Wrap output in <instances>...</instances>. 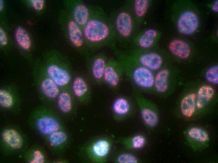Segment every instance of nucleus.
Returning a JSON list of instances; mask_svg holds the SVG:
<instances>
[{
	"label": "nucleus",
	"mask_w": 218,
	"mask_h": 163,
	"mask_svg": "<svg viewBox=\"0 0 218 163\" xmlns=\"http://www.w3.org/2000/svg\"><path fill=\"white\" fill-rule=\"evenodd\" d=\"M116 162L118 163H141V159L135 154L130 152V150L125 149L117 157Z\"/></svg>",
	"instance_id": "29"
},
{
	"label": "nucleus",
	"mask_w": 218,
	"mask_h": 163,
	"mask_svg": "<svg viewBox=\"0 0 218 163\" xmlns=\"http://www.w3.org/2000/svg\"><path fill=\"white\" fill-rule=\"evenodd\" d=\"M175 13L176 26L181 34L189 35L194 33L199 25V18L195 9L189 4H182Z\"/></svg>",
	"instance_id": "12"
},
{
	"label": "nucleus",
	"mask_w": 218,
	"mask_h": 163,
	"mask_svg": "<svg viewBox=\"0 0 218 163\" xmlns=\"http://www.w3.org/2000/svg\"><path fill=\"white\" fill-rule=\"evenodd\" d=\"M168 49L173 56L180 60L189 59L192 55V49L189 45L183 40L175 39L169 44Z\"/></svg>",
	"instance_id": "20"
},
{
	"label": "nucleus",
	"mask_w": 218,
	"mask_h": 163,
	"mask_svg": "<svg viewBox=\"0 0 218 163\" xmlns=\"http://www.w3.org/2000/svg\"><path fill=\"white\" fill-rule=\"evenodd\" d=\"M42 61L48 75L61 90L67 89L70 87L71 67L64 56L57 51L51 50L44 54Z\"/></svg>",
	"instance_id": "4"
},
{
	"label": "nucleus",
	"mask_w": 218,
	"mask_h": 163,
	"mask_svg": "<svg viewBox=\"0 0 218 163\" xmlns=\"http://www.w3.org/2000/svg\"><path fill=\"white\" fill-rule=\"evenodd\" d=\"M44 162V158L43 154L38 150L34 151L31 159L29 161L30 163H43Z\"/></svg>",
	"instance_id": "32"
},
{
	"label": "nucleus",
	"mask_w": 218,
	"mask_h": 163,
	"mask_svg": "<svg viewBox=\"0 0 218 163\" xmlns=\"http://www.w3.org/2000/svg\"><path fill=\"white\" fill-rule=\"evenodd\" d=\"M118 142L122 145L125 149L130 151L136 150L144 148L147 143L145 135L141 132L120 138Z\"/></svg>",
	"instance_id": "22"
},
{
	"label": "nucleus",
	"mask_w": 218,
	"mask_h": 163,
	"mask_svg": "<svg viewBox=\"0 0 218 163\" xmlns=\"http://www.w3.org/2000/svg\"><path fill=\"white\" fill-rule=\"evenodd\" d=\"M212 10L215 12L218 11V0H216L212 4L211 6Z\"/></svg>",
	"instance_id": "35"
},
{
	"label": "nucleus",
	"mask_w": 218,
	"mask_h": 163,
	"mask_svg": "<svg viewBox=\"0 0 218 163\" xmlns=\"http://www.w3.org/2000/svg\"><path fill=\"white\" fill-rule=\"evenodd\" d=\"M215 86L200 80L197 87L194 121L200 119L213 112L218 101Z\"/></svg>",
	"instance_id": "6"
},
{
	"label": "nucleus",
	"mask_w": 218,
	"mask_h": 163,
	"mask_svg": "<svg viewBox=\"0 0 218 163\" xmlns=\"http://www.w3.org/2000/svg\"><path fill=\"white\" fill-rule=\"evenodd\" d=\"M184 135L188 145L195 152H201L209 145V134L202 127L196 125L189 126L184 131Z\"/></svg>",
	"instance_id": "13"
},
{
	"label": "nucleus",
	"mask_w": 218,
	"mask_h": 163,
	"mask_svg": "<svg viewBox=\"0 0 218 163\" xmlns=\"http://www.w3.org/2000/svg\"><path fill=\"white\" fill-rule=\"evenodd\" d=\"M65 89L63 90L59 95L57 99V103L60 110L65 113L70 111L72 105L70 95Z\"/></svg>",
	"instance_id": "26"
},
{
	"label": "nucleus",
	"mask_w": 218,
	"mask_h": 163,
	"mask_svg": "<svg viewBox=\"0 0 218 163\" xmlns=\"http://www.w3.org/2000/svg\"><path fill=\"white\" fill-rule=\"evenodd\" d=\"M179 73L169 62L155 73L153 94L165 98L173 94L177 87Z\"/></svg>",
	"instance_id": "8"
},
{
	"label": "nucleus",
	"mask_w": 218,
	"mask_h": 163,
	"mask_svg": "<svg viewBox=\"0 0 218 163\" xmlns=\"http://www.w3.org/2000/svg\"><path fill=\"white\" fill-rule=\"evenodd\" d=\"M29 1L32 7L36 10H41L44 7V1L43 0H30Z\"/></svg>",
	"instance_id": "33"
},
{
	"label": "nucleus",
	"mask_w": 218,
	"mask_h": 163,
	"mask_svg": "<svg viewBox=\"0 0 218 163\" xmlns=\"http://www.w3.org/2000/svg\"><path fill=\"white\" fill-rule=\"evenodd\" d=\"M4 8V2L3 0H0V10L1 11Z\"/></svg>",
	"instance_id": "36"
},
{
	"label": "nucleus",
	"mask_w": 218,
	"mask_h": 163,
	"mask_svg": "<svg viewBox=\"0 0 218 163\" xmlns=\"http://www.w3.org/2000/svg\"><path fill=\"white\" fill-rule=\"evenodd\" d=\"M44 108H39L34 112L37 117L36 126L39 130L44 134H51L57 131L60 128L58 121L49 116Z\"/></svg>",
	"instance_id": "19"
},
{
	"label": "nucleus",
	"mask_w": 218,
	"mask_h": 163,
	"mask_svg": "<svg viewBox=\"0 0 218 163\" xmlns=\"http://www.w3.org/2000/svg\"><path fill=\"white\" fill-rule=\"evenodd\" d=\"M110 148V144L109 141L105 139H102L95 143L93 145V150L96 156L103 158L108 154Z\"/></svg>",
	"instance_id": "28"
},
{
	"label": "nucleus",
	"mask_w": 218,
	"mask_h": 163,
	"mask_svg": "<svg viewBox=\"0 0 218 163\" xmlns=\"http://www.w3.org/2000/svg\"><path fill=\"white\" fill-rule=\"evenodd\" d=\"M90 6V17L82 31L90 53L105 47L112 50L117 47L116 34L109 16L100 6Z\"/></svg>",
	"instance_id": "1"
},
{
	"label": "nucleus",
	"mask_w": 218,
	"mask_h": 163,
	"mask_svg": "<svg viewBox=\"0 0 218 163\" xmlns=\"http://www.w3.org/2000/svg\"><path fill=\"white\" fill-rule=\"evenodd\" d=\"M128 3L132 14L139 25L141 27L151 1L149 0H128Z\"/></svg>",
	"instance_id": "21"
},
{
	"label": "nucleus",
	"mask_w": 218,
	"mask_h": 163,
	"mask_svg": "<svg viewBox=\"0 0 218 163\" xmlns=\"http://www.w3.org/2000/svg\"><path fill=\"white\" fill-rule=\"evenodd\" d=\"M15 38L18 45L23 50L28 51L31 47V41L28 32L23 28L18 27L15 31Z\"/></svg>",
	"instance_id": "25"
},
{
	"label": "nucleus",
	"mask_w": 218,
	"mask_h": 163,
	"mask_svg": "<svg viewBox=\"0 0 218 163\" xmlns=\"http://www.w3.org/2000/svg\"><path fill=\"white\" fill-rule=\"evenodd\" d=\"M32 73L35 86L43 96L49 99L58 97L61 89L46 73L42 60L35 62Z\"/></svg>",
	"instance_id": "11"
},
{
	"label": "nucleus",
	"mask_w": 218,
	"mask_h": 163,
	"mask_svg": "<svg viewBox=\"0 0 218 163\" xmlns=\"http://www.w3.org/2000/svg\"><path fill=\"white\" fill-rule=\"evenodd\" d=\"M8 43V38L6 34L1 27L0 28V44L2 46H5Z\"/></svg>",
	"instance_id": "34"
},
{
	"label": "nucleus",
	"mask_w": 218,
	"mask_h": 163,
	"mask_svg": "<svg viewBox=\"0 0 218 163\" xmlns=\"http://www.w3.org/2000/svg\"><path fill=\"white\" fill-rule=\"evenodd\" d=\"M2 138L5 143L12 149H18L23 145V140L21 136L14 129L4 130L2 133Z\"/></svg>",
	"instance_id": "24"
},
{
	"label": "nucleus",
	"mask_w": 218,
	"mask_h": 163,
	"mask_svg": "<svg viewBox=\"0 0 218 163\" xmlns=\"http://www.w3.org/2000/svg\"><path fill=\"white\" fill-rule=\"evenodd\" d=\"M64 4L65 10L82 29L90 17V5H87L81 0L65 1Z\"/></svg>",
	"instance_id": "16"
},
{
	"label": "nucleus",
	"mask_w": 218,
	"mask_h": 163,
	"mask_svg": "<svg viewBox=\"0 0 218 163\" xmlns=\"http://www.w3.org/2000/svg\"><path fill=\"white\" fill-rule=\"evenodd\" d=\"M138 109L132 96H121L113 102L112 109L115 118L119 121H125L134 116Z\"/></svg>",
	"instance_id": "14"
},
{
	"label": "nucleus",
	"mask_w": 218,
	"mask_h": 163,
	"mask_svg": "<svg viewBox=\"0 0 218 163\" xmlns=\"http://www.w3.org/2000/svg\"><path fill=\"white\" fill-rule=\"evenodd\" d=\"M67 138V135L65 132L61 131H56L50 134L49 139L51 145L55 146L64 142Z\"/></svg>",
	"instance_id": "31"
},
{
	"label": "nucleus",
	"mask_w": 218,
	"mask_h": 163,
	"mask_svg": "<svg viewBox=\"0 0 218 163\" xmlns=\"http://www.w3.org/2000/svg\"><path fill=\"white\" fill-rule=\"evenodd\" d=\"M112 50L122 63L124 75L132 87L142 93L153 94L155 73L127 57L117 47Z\"/></svg>",
	"instance_id": "3"
},
{
	"label": "nucleus",
	"mask_w": 218,
	"mask_h": 163,
	"mask_svg": "<svg viewBox=\"0 0 218 163\" xmlns=\"http://www.w3.org/2000/svg\"><path fill=\"white\" fill-rule=\"evenodd\" d=\"M59 20L65 36L71 45L83 55L87 57L91 55L85 43L82 29L65 10L60 11Z\"/></svg>",
	"instance_id": "9"
},
{
	"label": "nucleus",
	"mask_w": 218,
	"mask_h": 163,
	"mask_svg": "<svg viewBox=\"0 0 218 163\" xmlns=\"http://www.w3.org/2000/svg\"><path fill=\"white\" fill-rule=\"evenodd\" d=\"M160 35L159 31L154 29H140L126 49L148 50L154 48L156 47Z\"/></svg>",
	"instance_id": "17"
},
{
	"label": "nucleus",
	"mask_w": 218,
	"mask_h": 163,
	"mask_svg": "<svg viewBox=\"0 0 218 163\" xmlns=\"http://www.w3.org/2000/svg\"><path fill=\"white\" fill-rule=\"evenodd\" d=\"M132 96L135 101L141 119L147 130L148 132L153 131L159 122L160 113L158 106L133 87H132Z\"/></svg>",
	"instance_id": "10"
},
{
	"label": "nucleus",
	"mask_w": 218,
	"mask_h": 163,
	"mask_svg": "<svg viewBox=\"0 0 218 163\" xmlns=\"http://www.w3.org/2000/svg\"><path fill=\"white\" fill-rule=\"evenodd\" d=\"M199 81L195 80L187 83L177 102L174 114L186 122L194 121L196 90Z\"/></svg>",
	"instance_id": "7"
},
{
	"label": "nucleus",
	"mask_w": 218,
	"mask_h": 163,
	"mask_svg": "<svg viewBox=\"0 0 218 163\" xmlns=\"http://www.w3.org/2000/svg\"><path fill=\"white\" fill-rule=\"evenodd\" d=\"M206 82L214 86L218 84V66L213 65L208 68L204 74Z\"/></svg>",
	"instance_id": "30"
},
{
	"label": "nucleus",
	"mask_w": 218,
	"mask_h": 163,
	"mask_svg": "<svg viewBox=\"0 0 218 163\" xmlns=\"http://www.w3.org/2000/svg\"><path fill=\"white\" fill-rule=\"evenodd\" d=\"M17 86L10 84L3 86L0 89V105L3 108L9 109L14 106L15 94L18 91Z\"/></svg>",
	"instance_id": "23"
},
{
	"label": "nucleus",
	"mask_w": 218,
	"mask_h": 163,
	"mask_svg": "<svg viewBox=\"0 0 218 163\" xmlns=\"http://www.w3.org/2000/svg\"><path fill=\"white\" fill-rule=\"evenodd\" d=\"M123 75V67L120 61L117 59L108 60L104 72L103 82L110 88L116 90L119 88Z\"/></svg>",
	"instance_id": "15"
},
{
	"label": "nucleus",
	"mask_w": 218,
	"mask_h": 163,
	"mask_svg": "<svg viewBox=\"0 0 218 163\" xmlns=\"http://www.w3.org/2000/svg\"><path fill=\"white\" fill-rule=\"evenodd\" d=\"M87 57V66L96 82L98 85L103 82V75L108 60L106 53L101 52Z\"/></svg>",
	"instance_id": "18"
},
{
	"label": "nucleus",
	"mask_w": 218,
	"mask_h": 163,
	"mask_svg": "<svg viewBox=\"0 0 218 163\" xmlns=\"http://www.w3.org/2000/svg\"><path fill=\"white\" fill-rule=\"evenodd\" d=\"M71 87L74 94L77 97L84 95L88 90V86L83 78L80 76L75 77L72 82Z\"/></svg>",
	"instance_id": "27"
},
{
	"label": "nucleus",
	"mask_w": 218,
	"mask_h": 163,
	"mask_svg": "<svg viewBox=\"0 0 218 163\" xmlns=\"http://www.w3.org/2000/svg\"><path fill=\"white\" fill-rule=\"evenodd\" d=\"M109 16L117 44L122 50L126 49L141 27L136 21L127 1L122 6L112 11Z\"/></svg>",
	"instance_id": "2"
},
{
	"label": "nucleus",
	"mask_w": 218,
	"mask_h": 163,
	"mask_svg": "<svg viewBox=\"0 0 218 163\" xmlns=\"http://www.w3.org/2000/svg\"><path fill=\"white\" fill-rule=\"evenodd\" d=\"M120 50L127 57L155 73L169 62L166 52L156 47L148 50L135 49Z\"/></svg>",
	"instance_id": "5"
}]
</instances>
